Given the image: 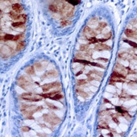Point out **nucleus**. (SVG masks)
Listing matches in <instances>:
<instances>
[{"mask_svg":"<svg viewBox=\"0 0 137 137\" xmlns=\"http://www.w3.org/2000/svg\"><path fill=\"white\" fill-rule=\"evenodd\" d=\"M113 44L111 25L98 16L91 17L77 35L70 65L76 111L98 93L109 63Z\"/></svg>","mask_w":137,"mask_h":137,"instance_id":"nucleus-3","label":"nucleus"},{"mask_svg":"<svg viewBox=\"0 0 137 137\" xmlns=\"http://www.w3.org/2000/svg\"><path fill=\"white\" fill-rule=\"evenodd\" d=\"M137 110V19L129 22L98 110L97 133L123 136Z\"/></svg>","mask_w":137,"mask_h":137,"instance_id":"nucleus-2","label":"nucleus"},{"mask_svg":"<svg viewBox=\"0 0 137 137\" xmlns=\"http://www.w3.org/2000/svg\"><path fill=\"white\" fill-rule=\"evenodd\" d=\"M29 37L30 21L24 0H0V74L22 58Z\"/></svg>","mask_w":137,"mask_h":137,"instance_id":"nucleus-4","label":"nucleus"},{"mask_svg":"<svg viewBox=\"0 0 137 137\" xmlns=\"http://www.w3.org/2000/svg\"><path fill=\"white\" fill-rule=\"evenodd\" d=\"M51 29L57 36L69 34L76 21L82 0H41Z\"/></svg>","mask_w":137,"mask_h":137,"instance_id":"nucleus-5","label":"nucleus"},{"mask_svg":"<svg viewBox=\"0 0 137 137\" xmlns=\"http://www.w3.org/2000/svg\"><path fill=\"white\" fill-rule=\"evenodd\" d=\"M14 128L19 136H57L67 114V100L57 63L36 54L17 72L12 85Z\"/></svg>","mask_w":137,"mask_h":137,"instance_id":"nucleus-1","label":"nucleus"}]
</instances>
